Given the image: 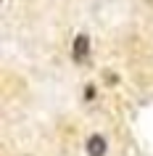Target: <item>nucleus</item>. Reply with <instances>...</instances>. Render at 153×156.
I'll list each match as a JSON object with an SVG mask.
<instances>
[{"instance_id":"obj_1","label":"nucleus","mask_w":153,"mask_h":156,"mask_svg":"<svg viewBox=\"0 0 153 156\" xmlns=\"http://www.w3.org/2000/svg\"><path fill=\"white\" fill-rule=\"evenodd\" d=\"M71 53H74V61H85V58L90 56V37L87 34H77Z\"/></svg>"},{"instance_id":"obj_2","label":"nucleus","mask_w":153,"mask_h":156,"mask_svg":"<svg viewBox=\"0 0 153 156\" xmlns=\"http://www.w3.org/2000/svg\"><path fill=\"white\" fill-rule=\"evenodd\" d=\"M106 138L103 135H90V140H87V154L90 156H103L106 154Z\"/></svg>"}]
</instances>
